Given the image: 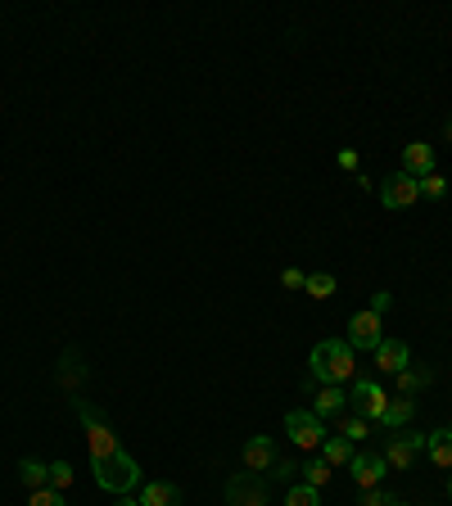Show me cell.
Segmentation results:
<instances>
[{
  "label": "cell",
  "mask_w": 452,
  "mask_h": 506,
  "mask_svg": "<svg viewBox=\"0 0 452 506\" xmlns=\"http://www.w3.org/2000/svg\"><path fill=\"white\" fill-rule=\"evenodd\" d=\"M308 371H313V380L339 385V389H344V385L357 376L353 344H348V339H322V344L313 348V357H308Z\"/></svg>",
  "instance_id": "obj_1"
},
{
  "label": "cell",
  "mask_w": 452,
  "mask_h": 506,
  "mask_svg": "<svg viewBox=\"0 0 452 506\" xmlns=\"http://www.w3.org/2000/svg\"><path fill=\"white\" fill-rule=\"evenodd\" d=\"M91 470H96V484H100L105 493H113V497H122V493H131V488L140 484V466H136V457H127L122 448H118L113 457L91 461Z\"/></svg>",
  "instance_id": "obj_2"
},
{
  "label": "cell",
  "mask_w": 452,
  "mask_h": 506,
  "mask_svg": "<svg viewBox=\"0 0 452 506\" xmlns=\"http://www.w3.org/2000/svg\"><path fill=\"white\" fill-rule=\"evenodd\" d=\"M285 434H289L298 448H308V452H317L326 444V429H322V416L317 411H289L285 416Z\"/></svg>",
  "instance_id": "obj_3"
},
{
  "label": "cell",
  "mask_w": 452,
  "mask_h": 506,
  "mask_svg": "<svg viewBox=\"0 0 452 506\" xmlns=\"http://www.w3.org/2000/svg\"><path fill=\"white\" fill-rule=\"evenodd\" d=\"M348 402L357 407V416H362V420H381V416H385V407H389V394H385L381 385H375V380H353Z\"/></svg>",
  "instance_id": "obj_4"
},
{
  "label": "cell",
  "mask_w": 452,
  "mask_h": 506,
  "mask_svg": "<svg viewBox=\"0 0 452 506\" xmlns=\"http://www.w3.org/2000/svg\"><path fill=\"white\" fill-rule=\"evenodd\" d=\"M226 502H231V506H267V484H263V475L240 470L231 484H226Z\"/></svg>",
  "instance_id": "obj_5"
},
{
  "label": "cell",
  "mask_w": 452,
  "mask_h": 506,
  "mask_svg": "<svg viewBox=\"0 0 452 506\" xmlns=\"http://www.w3.org/2000/svg\"><path fill=\"white\" fill-rule=\"evenodd\" d=\"M78 411H82V420H87V444H91V461H100V457H113L118 452V434L105 425V420H96V411L87 407V402H78Z\"/></svg>",
  "instance_id": "obj_6"
},
{
  "label": "cell",
  "mask_w": 452,
  "mask_h": 506,
  "mask_svg": "<svg viewBox=\"0 0 452 506\" xmlns=\"http://www.w3.org/2000/svg\"><path fill=\"white\" fill-rule=\"evenodd\" d=\"M381 199H385V208H412L421 199V181L407 177V172H394V177L381 181Z\"/></svg>",
  "instance_id": "obj_7"
},
{
  "label": "cell",
  "mask_w": 452,
  "mask_h": 506,
  "mask_svg": "<svg viewBox=\"0 0 452 506\" xmlns=\"http://www.w3.org/2000/svg\"><path fill=\"white\" fill-rule=\"evenodd\" d=\"M381 339H385V330H381V317H375L371 308L348 321V344H353V353H357V348L375 353V348H381Z\"/></svg>",
  "instance_id": "obj_8"
},
{
  "label": "cell",
  "mask_w": 452,
  "mask_h": 506,
  "mask_svg": "<svg viewBox=\"0 0 452 506\" xmlns=\"http://www.w3.org/2000/svg\"><path fill=\"white\" fill-rule=\"evenodd\" d=\"M421 448H425V434H394L389 448H385L389 470H412V461H416Z\"/></svg>",
  "instance_id": "obj_9"
},
{
  "label": "cell",
  "mask_w": 452,
  "mask_h": 506,
  "mask_svg": "<svg viewBox=\"0 0 452 506\" xmlns=\"http://www.w3.org/2000/svg\"><path fill=\"white\" fill-rule=\"evenodd\" d=\"M353 479L362 484V488H381V479H385V470H389V461H385V452H353Z\"/></svg>",
  "instance_id": "obj_10"
},
{
  "label": "cell",
  "mask_w": 452,
  "mask_h": 506,
  "mask_svg": "<svg viewBox=\"0 0 452 506\" xmlns=\"http://www.w3.org/2000/svg\"><path fill=\"white\" fill-rule=\"evenodd\" d=\"M375 367L381 371H407L412 367V348L403 344V339H381V348H375Z\"/></svg>",
  "instance_id": "obj_11"
},
{
  "label": "cell",
  "mask_w": 452,
  "mask_h": 506,
  "mask_svg": "<svg viewBox=\"0 0 452 506\" xmlns=\"http://www.w3.org/2000/svg\"><path fill=\"white\" fill-rule=\"evenodd\" d=\"M403 172L407 177H430L434 172V145H425V140H412V145H403Z\"/></svg>",
  "instance_id": "obj_12"
},
{
  "label": "cell",
  "mask_w": 452,
  "mask_h": 506,
  "mask_svg": "<svg viewBox=\"0 0 452 506\" xmlns=\"http://www.w3.org/2000/svg\"><path fill=\"white\" fill-rule=\"evenodd\" d=\"M272 461H276V448H272V439H263V434H258V439H249V444H245V470L263 475Z\"/></svg>",
  "instance_id": "obj_13"
},
{
  "label": "cell",
  "mask_w": 452,
  "mask_h": 506,
  "mask_svg": "<svg viewBox=\"0 0 452 506\" xmlns=\"http://www.w3.org/2000/svg\"><path fill=\"white\" fill-rule=\"evenodd\" d=\"M425 452L439 470H452V429H434L425 434Z\"/></svg>",
  "instance_id": "obj_14"
},
{
  "label": "cell",
  "mask_w": 452,
  "mask_h": 506,
  "mask_svg": "<svg viewBox=\"0 0 452 506\" xmlns=\"http://www.w3.org/2000/svg\"><path fill=\"white\" fill-rule=\"evenodd\" d=\"M140 506H181V488L168 484V479H155V484H145Z\"/></svg>",
  "instance_id": "obj_15"
},
{
  "label": "cell",
  "mask_w": 452,
  "mask_h": 506,
  "mask_svg": "<svg viewBox=\"0 0 452 506\" xmlns=\"http://www.w3.org/2000/svg\"><path fill=\"white\" fill-rule=\"evenodd\" d=\"M412 416H416V402H412V398H389V407H385L381 425H385V429H407V425H412Z\"/></svg>",
  "instance_id": "obj_16"
},
{
  "label": "cell",
  "mask_w": 452,
  "mask_h": 506,
  "mask_svg": "<svg viewBox=\"0 0 452 506\" xmlns=\"http://www.w3.org/2000/svg\"><path fill=\"white\" fill-rule=\"evenodd\" d=\"M344 407H348V394H344L339 385H326V389L313 398V411H317V416H339Z\"/></svg>",
  "instance_id": "obj_17"
},
{
  "label": "cell",
  "mask_w": 452,
  "mask_h": 506,
  "mask_svg": "<svg viewBox=\"0 0 452 506\" xmlns=\"http://www.w3.org/2000/svg\"><path fill=\"white\" fill-rule=\"evenodd\" d=\"M19 479H23V484H28L32 493H37V488H50V466H46V461H32V457H28V461H19Z\"/></svg>",
  "instance_id": "obj_18"
},
{
  "label": "cell",
  "mask_w": 452,
  "mask_h": 506,
  "mask_svg": "<svg viewBox=\"0 0 452 506\" xmlns=\"http://www.w3.org/2000/svg\"><path fill=\"white\" fill-rule=\"evenodd\" d=\"M322 457H326L331 466H344V461H353V444L344 439V434H326V444H322Z\"/></svg>",
  "instance_id": "obj_19"
},
{
  "label": "cell",
  "mask_w": 452,
  "mask_h": 506,
  "mask_svg": "<svg viewBox=\"0 0 452 506\" xmlns=\"http://www.w3.org/2000/svg\"><path fill=\"white\" fill-rule=\"evenodd\" d=\"M285 506H322V488H313V484L298 479V484L285 493Z\"/></svg>",
  "instance_id": "obj_20"
},
{
  "label": "cell",
  "mask_w": 452,
  "mask_h": 506,
  "mask_svg": "<svg viewBox=\"0 0 452 506\" xmlns=\"http://www.w3.org/2000/svg\"><path fill=\"white\" fill-rule=\"evenodd\" d=\"M298 470H304V484H313V488H322V484L331 479V470H335V466H331L326 457H313V461H304V466H298Z\"/></svg>",
  "instance_id": "obj_21"
},
{
  "label": "cell",
  "mask_w": 452,
  "mask_h": 506,
  "mask_svg": "<svg viewBox=\"0 0 452 506\" xmlns=\"http://www.w3.org/2000/svg\"><path fill=\"white\" fill-rule=\"evenodd\" d=\"M335 434H344L348 444H362L366 434H371V425H366L362 416H348V420H339V425H335Z\"/></svg>",
  "instance_id": "obj_22"
},
{
  "label": "cell",
  "mask_w": 452,
  "mask_h": 506,
  "mask_svg": "<svg viewBox=\"0 0 452 506\" xmlns=\"http://www.w3.org/2000/svg\"><path fill=\"white\" fill-rule=\"evenodd\" d=\"M304 289H308L313 299H331V294H335V276L317 271V276H308V285H304Z\"/></svg>",
  "instance_id": "obj_23"
},
{
  "label": "cell",
  "mask_w": 452,
  "mask_h": 506,
  "mask_svg": "<svg viewBox=\"0 0 452 506\" xmlns=\"http://www.w3.org/2000/svg\"><path fill=\"white\" fill-rule=\"evenodd\" d=\"M421 195H425V199H443V195H448V177H443V172L421 177Z\"/></svg>",
  "instance_id": "obj_24"
},
{
  "label": "cell",
  "mask_w": 452,
  "mask_h": 506,
  "mask_svg": "<svg viewBox=\"0 0 452 506\" xmlns=\"http://www.w3.org/2000/svg\"><path fill=\"white\" fill-rule=\"evenodd\" d=\"M68 484H72V466H68V461H50V488L63 493Z\"/></svg>",
  "instance_id": "obj_25"
},
{
  "label": "cell",
  "mask_w": 452,
  "mask_h": 506,
  "mask_svg": "<svg viewBox=\"0 0 452 506\" xmlns=\"http://www.w3.org/2000/svg\"><path fill=\"white\" fill-rule=\"evenodd\" d=\"M425 380H430L425 371H412V367H407V371H398V385H403V398H412V389H421Z\"/></svg>",
  "instance_id": "obj_26"
},
{
  "label": "cell",
  "mask_w": 452,
  "mask_h": 506,
  "mask_svg": "<svg viewBox=\"0 0 452 506\" xmlns=\"http://www.w3.org/2000/svg\"><path fill=\"white\" fill-rule=\"evenodd\" d=\"M28 506H68V502H63V493H59V488H37Z\"/></svg>",
  "instance_id": "obj_27"
},
{
  "label": "cell",
  "mask_w": 452,
  "mask_h": 506,
  "mask_svg": "<svg viewBox=\"0 0 452 506\" xmlns=\"http://www.w3.org/2000/svg\"><path fill=\"white\" fill-rule=\"evenodd\" d=\"M398 497H389L385 488H366V497H362V506H394Z\"/></svg>",
  "instance_id": "obj_28"
},
{
  "label": "cell",
  "mask_w": 452,
  "mask_h": 506,
  "mask_svg": "<svg viewBox=\"0 0 452 506\" xmlns=\"http://www.w3.org/2000/svg\"><path fill=\"white\" fill-rule=\"evenodd\" d=\"M389 303H394V299H389V289H375V294H371V312H375V317H385Z\"/></svg>",
  "instance_id": "obj_29"
},
{
  "label": "cell",
  "mask_w": 452,
  "mask_h": 506,
  "mask_svg": "<svg viewBox=\"0 0 452 506\" xmlns=\"http://www.w3.org/2000/svg\"><path fill=\"white\" fill-rule=\"evenodd\" d=\"M280 280H285L289 289H304V285H308V276L298 271V267H285V271H280Z\"/></svg>",
  "instance_id": "obj_30"
},
{
  "label": "cell",
  "mask_w": 452,
  "mask_h": 506,
  "mask_svg": "<svg viewBox=\"0 0 452 506\" xmlns=\"http://www.w3.org/2000/svg\"><path fill=\"white\" fill-rule=\"evenodd\" d=\"M339 168H344V172H353V168H357V154H353V150H344V154H339Z\"/></svg>",
  "instance_id": "obj_31"
},
{
  "label": "cell",
  "mask_w": 452,
  "mask_h": 506,
  "mask_svg": "<svg viewBox=\"0 0 452 506\" xmlns=\"http://www.w3.org/2000/svg\"><path fill=\"white\" fill-rule=\"evenodd\" d=\"M113 506H140V502H136V497H127V493H122V497H118V502H113Z\"/></svg>",
  "instance_id": "obj_32"
},
{
  "label": "cell",
  "mask_w": 452,
  "mask_h": 506,
  "mask_svg": "<svg viewBox=\"0 0 452 506\" xmlns=\"http://www.w3.org/2000/svg\"><path fill=\"white\" fill-rule=\"evenodd\" d=\"M448 140H452V118H448Z\"/></svg>",
  "instance_id": "obj_33"
},
{
  "label": "cell",
  "mask_w": 452,
  "mask_h": 506,
  "mask_svg": "<svg viewBox=\"0 0 452 506\" xmlns=\"http://www.w3.org/2000/svg\"><path fill=\"white\" fill-rule=\"evenodd\" d=\"M448 493H452V475H448Z\"/></svg>",
  "instance_id": "obj_34"
},
{
  "label": "cell",
  "mask_w": 452,
  "mask_h": 506,
  "mask_svg": "<svg viewBox=\"0 0 452 506\" xmlns=\"http://www.w3.org/2000/svg\"><path fill=\"white\" fill-rule=\"evenodd\" d=\"M394 506H407V502H394Z\"/></svg>",
  "instance_id": "obj_35"
}]
</instances>
